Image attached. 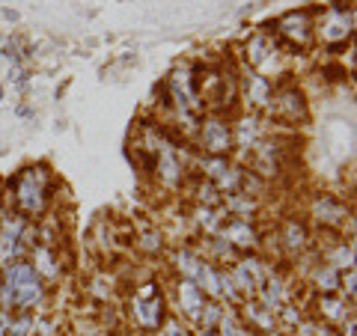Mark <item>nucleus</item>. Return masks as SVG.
<instances>
[{
	"label": "nucleus",
	"instance_id": "20e7f679",
	"mask_svg": "<svg viewBox=\"0 0 357 336\" xmlns=\"http://www.w3.org/2000/svg\"><path fill=\"white\" fill-rule=\"evenodd\" d=\"M277 116H283V122H304L307 119V107H304V96L298 89H286L277 96Z\"/></svg>",
	"mask_w": 357,
	"mask_h": 336
},
{
	"label": "nucleus",
	"instance_id": "0eeeda50",
	"mask_svg": "<svg viewBox=\"0 0 357 336\" xmlns=\"http://www.w3.org/2000/svg\"><path fill=\"white\" fill-rule=\"evenodd\" d=\"M304 3H312V0H304Z\"/></svg>",
	"mask_w": 357,
	"mask_h": 336
},
{
	"label": "nucleus",
	"instance_id": "7ed1b4c3",
	"mask_svg": "<svg viewBox=\"0 0 357 336\" xmlns=\"http://www.w3.org/2000/svg\"><path fill=\"white\" fill-rule=\"evenodd\" d=\"M199 140H203V149L206 152L223 155V152H229V146H232V131H229V125L223 119H208L206 125H203Z\"/></svg>",
	"mask_w": 357,
	"mask_h": 336
},
{
	"label": "nucleus",
	"instance_id": "f257e3e1",
	"mask_svg": "<svg viewBox=\"0 0 357 336\" xmlns=\"http://www.w3.org/2000/svg\"><path fill=\"white\" fill-rule=\"evenodd\" d=\"M15 203L24 215H42L48 203V173L45 167H27L15 182Z\"/></svg>",
	"mask_w": 357,
	"mask_h": 336
},
{
	"label": "nucleus",
	"instance_id": "39448f33",
	"mask_svg": "<svg viewBox=\"0 0 357 336\" xmlns=\"http://www.w3.org/2000/svg\"><path fill=\"white\" fill-rule=\"evenodd\" d=\"M3 18L6 21H18V13H15V9H3Z\"/></svg>",
	"mask_w": 357,
	"mask_h": 336
},
{
	"label": "nucleus",
	"instance_id": "f03ea898",
	"mask_svg": "<svg viewBox=\"0 0 357 336\" xmlns=\"http://www.w3.org/2000/svg\"><path fill=\"white\" fill-rule=\"evenodd\" d=\"M6 289H9V298H13L15 307H27V304H33V300H39V295H42L39 274L33 271L30 265H24V262H18V265L9 268Z\"/></svg>",
	"mask_w": 357,
	"mask_h": 336
},
{
	"label": "nucleus",
	"instance_id": "423d86ee",
	"mask_svg": "<svg viewBox=\"0 0 357 336\" xmlns=\"http://www.w3.org/2000/svg\"><path fill=\"white\" fill-rule=\"evenodd\" d=\"M0 98H3V86H0Z\"/></svg>",
	"mask_w": 357,
	"mask_h": 336
}]
</instances>
